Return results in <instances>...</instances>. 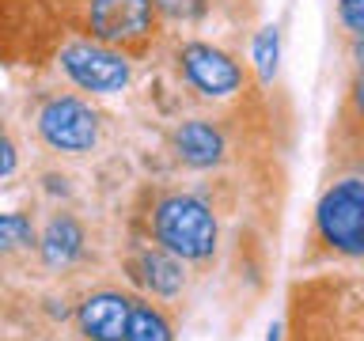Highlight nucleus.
<instances>
[{
    "mask_svg": "<svg viewBox=\"0 0 364 341\" xmlns=\"http://www.w3.org/2000/svg\"><path fill=\"white\" fill-rule=\"evenodd\" d=\"M277 61H281V34L277 27H262L255 38V65H258L262 84H269L277 76Z\"/></svg>",
    "mask_w": 364,
    "mask_h": 341,
    "instance_id": "12",
    "label": "nucleus"
},
{
    "mask_svg": "<svg viewBox=\"0 0 364 341\" xmlns=\"http://www.w3.org/2000/svg\"><path fill=\"white\" fill-rule=\"evenodd\" d=\"M175 148L190 167H213L224 159V136L209 121H182L175 133Z\"/></svg>",
    "mask_w": 364,
    "mask_h": 341,
    "instance_id": "8",
    "label": "nucleus"
},
{
    "mask_svg": "<svg viewBox=\"0 0 364 341\" xmlns=\"http://www.w3.org/2000/svg\"><path fill=\"white\" fill-rule=\"evenodd\" d=\"M80 250H84V232H80V224L73 216H57L50 220L42 235V258L46 266H68V261L80 258Z\"/></svg>",
    "mask_w": 364,
    "mask_h": 341,
    "instance_id": "9",
    "label": "nucleus"
},
{
    "mask_svg": "<svg viewBox=\"0 0 364 341\" xmlns=\"http://www.w3.org/2000/svg\"><path fill=\"white\" fill-rule=\"evenodd\" d=\"M125 341H171L167 318L148 303L129 307V326H125Z\"/></svg>",
    "mask_w": 364,
    "mask_h": 341,
    "instance_id": "11",
    "label": "nucleus"
},
{
    "mask_svg": "<svg viewBox=\"0 0 364 341\" xmlns=\"http://www.w3.org/2000/svg\"><path fill=\"white\" fill-rule=\"evenodd\" d=\"M182 72H186V80L201 91V95H213V99L232 95L239 87V80H243L232 57L213 50V45H201V42H193L182 50Z\"/></svg>",
    "mask_w": 364,
    "mask_h": 341,
    "instance_id": "6",
    "label": "nucleus"
},
{
    "mask_svg": "<svg viewBox=\"0 0 364 341\" xmlns=\"http://www.w3.org/2000/svg\"><path fill=\"white\" fill-rule=\"evenodd\" d=\"M38 129L57 152H87L99 141V118L80 99H50L38 114Z\"/></svg>",
    "mask_w": 364,
    "mask_h": 341,
    "instance_id": "4",
    "label": "nucleus"
},
{
    "mask_svg": "<svg viewBox=\"0 0 364 341\" xmlns=\"http://www.w3.org/2000/svg\"><path fill=\"white\" fill-rule=\"evenodd\" d=\"M338 16L353 34H364V0H338Z\"/></svg>",
    "mask_w": 364,
    "mask_h": 341,
    "instance_id": "14",
    "label": "nucleus"
},
{
    "mask_svg": "<svg viewBox=\"0 0 364 341\" xmlns=\"http://www.w3.org/2000/svg\"><path fill=\"white\" fill-rule=\"evenodd\" d=\"M164 8H167V11H175V16H178V11L186 16V11H190V8H198V4H190V0H164Z\"/></svg>",
    "mask_w": 364,
    "mask_h": 341,
    "instance_id": "15",
    "label": "nucleus"
},
{
    "mask_svg": "<svg viewBox=\"0 0 364 341\" xmlns=\"http://www.w3.org/2000/svg\"><path fill=\"white\" fill-rule=\"evenodd\" d=\"M266 341H281V326H269V337Z\"/></svg>",
    "mask_w": 364,
    "mask_h": 341,
    "instance_id": "17",
    "label": "nucleus"
},
{
    "mask_svg": "<svg viewBox=\"0 0 364 341\" xmlns=\"http://www.w3.org/2000/svg\"><path fill=\"white\" fill-rule=\"evenodd\" d=\"M156 239L175 258L201 261L216 250V216L190 193H171L156 205Z\"/></svg>",
    "mask_w": 364,
    "mask_h": 341,
    "instance_id": "1",
    "label": "nucleus"
},
{
    "mask_svg": "<svg viewBox=\"0 0 364 341\" xmlns=\"http://www.w3.org/2000/svg\"><path fill=\"white\" fill-rule=\"evenodd\" d=\"M357 107L364 114V68H360V76H357Z\"/></svg>",
    "mask_w": 364,
    "mask_h": 341,
    "instance_id": "16",
    "label": "nucleus"
},
{
    "mask_svg": "<svg viewBox=\"0 0 364 341\" xmlns=\"http://www.w3.org/2000/svg\"><path fill=\"white\" fill-rule=\"evenodd\" d=\"M129 307H133V300H125L118 292L87 296V300L80 303V330H84L91 341H125Z\"/></svg>",
    "mask_w": 364,
    "mask_h": 341,
    "instance_id": "7",
    "label": "nucleus"
},
{
    "mask_svg": "<svg viewBox=\"0 0 364 341\" xmlns=\"http://www.w3.org/2000/svg\"><path fill=\"white\" fill-rule=\"evenodd\" d=\"M141 281L152 288L156 296H175L178 288H182V266H178V258L175 254H144V261H141Z\"/></svg>",
    "mask_w": 364,
    "mask_h": 341,
    "instance_id": "10",
    "label": "nucleus"
},
{
    "mask_svg": "<svg viewBox=\"0 0 364 341\" xmlns=\"http://www.w3.org/2000/svg\"><path fill=\"white\" fill-rule=\"evenodd\" d=\"M315 227L341 254H364V182L360 178H341L334 182L315 209Z\"/></svg>",
    "mask_w": 364,
    "mask_h": 341,
    "instance_id": "2",
    "label": "nucleus"
},
{
    "mask_svg": "<svg viewBox=\"0 0 364 341\" xmlns=\"http://www.w3.org/2000/svg\"><path fill=\"white\" fill-rule=\"evenodd\" d=\"M152 27V0H91V34L107 45H133Z\"/></svg>",
    "mask_w": 364,
    "mask_h": 341,
    "instance_id": "5",
    "label": "nucleus"
},
{
    "mask_svg": "<svg viewBox=\"0 0 364 341\" xmlns=\"http://www.w3.org/2000/svg\"><path fill=\"white\" fill-rule=\"evenodd\" d=\"M34 243V227L23 212H0V250H16Z\"/></svg>",
    "mask_w": 364,
    "mask_h": 341,
    "instance_id": "13",
    "label": "nucleus"
},
{
    "mask_svg": "<svg viewBox=\"0 0 364 341\" xmlns=\"http://www.w3.org/2000/svg\"><path fill=\"white\" fill-rule=\"evenodd\" d=\"M61 68L84 91H99V95H114V91H122L129 84V61L122 53L107 50V45H91V42L65 45Z\"/></svg>",
    "mask_w": 364,
    "mask_h": 341,
    "instance_id": "3",
    "label": "nucleus"
}]
</instances>
